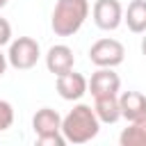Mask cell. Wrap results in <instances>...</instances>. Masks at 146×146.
Wrapping results in <instances>:
<instances>
[{
  "label": "cell",
  "mask_w": 146,
  "mask_h": 146,
  "mask_svg": "<svg viewBox=\"0 0 146 146\" xmlns=\"http://www.w3.org/2000/svg\"><path fill=\"white\" fill-rule=\"evenodd\" d=\"M100 132V121L91 105L78 103L62 119V135L68 144H87Z\"/></svg>",
  "instance_id": "obj_1"
},
{
  "label": "cell",
  "mask_w": 146,
  "mask_h": 146,
  "mask_svg": "<svg viewBox=\"0 0 146 146\" xmlns=\"http://www.w3.org/2000/svg\"><path fill=\"white\" fill-rule=\"evenodd\" d=\"M89 16V0H57L50 27L57 36H73Z\"/></svg>",
  "instance_id": "obj_2"
},
{
  "label": "cell",
  "mask_w": 146,
  "mask_h": 146,
  "mask_svg": "<svg viewBox=\"0 0 146 146\" xmlns=\"http://www.w3.org/2000/svg\"><path fill=\"white\" fill-rule=\"evenodd\" d=\"M62 119L57 110L52 107H41L32 116V128L36 135L39 146H64L66 137L62 135Z\"/></svg>",
  "instance_id": "obj_3"
},
{
  "label": "cell",
  "mask_w": 146,
  "mask_h": 146,
  "mask_svg": "<svg viewBox=\"0 0 146 146\" xmlns=\"http://www.w3.org/2000/svg\"><path fill=\"white\" fill-rule=\"evenodd\" d=\"M123 59H125V48L121 41L112 36L98 39L89 48V62L96 68H116L119 64H123Z\"/></svg>",
  "instance_id": "obj_4"
},
{
  "label": "cell",
  "mask_w": 146,
  "mask_h": 146,
  "mask_svg": "<svg viewBox=\"0 0 146 146\" xmlns=\"http://www.w3.org/2000/svg\"><path fill=\"white\" fill-rule=\"evenodd\" d=\"M39 57H41V48H39V41L32 36H18L9 43L7 59H9V66H14L16 71H30L32 66H36Z\"/></svg>",
  "instance_id": "obj_5"
},
{
  "label": "cell",
  "mask_w": 146,
  "mask_h": 146,
  "mask_svg": "<svg viewBox=\"0 0 146 146\" xmlns=\"http://www.w3.org/2000/svg\"><path fill=\"white\" fill-rule=\"evenodd\" d=\"M91 16L98 30L114 32L123 23V7L119 0H96L91 7Z\"/></svg>",
  "instance_id": "obj_6"
},
{
  "label": "cell",
  "mask_w": 146,
  "mask_h": 146,
  "mask_svg": "<svg viewBox=\"0 0 146 146\" xmlns=\"http://www.w3.org/2000/svg\"><path fill=\"white\" fill-rule=\"evenodd\" d=\"M73 66H75V55H73V50L66 43H55V46L48 48V52H46V68L55 78L73 71Z\"/></svg>",
  "instance_id": "obj_7"
},
{
  "label": "cell",
  "mask_w": 146,
  "mask_h": 146,
  "mask_svg": "<svg viewBox=\"0 0 146 146\" xmlns=\"http://www.w3.org/2000/svg\"><path fill=\"white\" fill-rule=\"evenodd\" d=\"M89 91V80L82 73L68 71L64 75H57V94L64 100H80Z\"/></svg>",
  "instance_id": "obj_8"
},
{
  "label": "cell",
  "mask_w": 146,
  "mask_h": 146,
  "mask_svg": "<svg viewBox=\"0 0 146 146\" xmlns=\"http://www.w3.org/2000/svg\"><path fill=\"white\" fill-rule=\"evenodd\" d=\"M89 91L91 96H110L121 91V78L114 73V68H96L89 80Z\"/></svg>",
  "instance_id": "obj_9"
},
{
  "label": "cell",
  "mask_w": 146,
  "mask_h": 146,
  "mask_svg": "<svg viewBox=\"0 0 146 146\" xmlns=\"http://www.w3.org/2000/svg\"><path fill=\"white\" fill-rule=\"evenodd\" d=\"M119 105H121V119H125L128 123L146 116V96L141 91H123L119 96Z\"/></svg>",
  "instance_id": "obj_10"
},
{
  "label": "cell",
  "mask_w": 146,
  "mask_h": 146,
  "mask_svg": "<svg viewBox=\"0 0 146 146\" xmlns=\"http://www.w3.org/2000/svg\"><path fill=\"white\" fill-rule=\"evenodd\" d=\"M94 112L98 116L100 123H116L121 119V105H119V94H110V96H96L94 98Z\"/></svg>",
  "instance_id": "obj_11"
},
{
  "label": "cell",
  "mask_w": 146,
  "mask_h": 146,
  "mask_svg": "<svg viewBox=\"0 0 146 146\" xmlns=\"http://www.w3.org/2000/svg\"><path fill=\"white\" fill-rule=\"evenodd\" d=\"M123 23L130 32L144 34L146 32V0H132L123 11Z\"/></svg>",
  "instance_id": "obj_12"
},
{
  "label": "cell",
  "mask_w": 146,
  "mask_h": 146,
  "mask_svg": "<svg viewBox=\"0 0 146 146\" xmlns=\"http://www.w3.org/2000/svg\"><path fill=\"white\" fill-rule=\"evenodd\" d=\"M121 146H146V116L139 121H130L128 128L119 135Z\"/></svg>",
  "instance_id": "obj_13"
},
{
  "label": "cell",
  "mask_w": 146,
  "mask_h": 146,
  "mask_svg": "<svg viewBox=\"0 0 146 146\" xmlns=\"http://www.w3.org/2000/svg\"><path fill=\"white\" fill-rule=\"evenodd\" d=\"M14 123V105L9 100H2L0 98V132L9 130Z\"/></svg>",
  "instance_id": "obj_14"
},
{
  "label": "cell",
  "mask_w": 146,
  "mask_h": 146,
  "mask_svg": "<svg viewBox=\"0 0 146 146\" xmlns=\"http://www.w3.org/2000/svg\"><path fill=\"white\" fill-rule=\"evenodd\" d=\"M7 43H11V25H9L7 18L0 16V48L7 46Z\"/></svg>",
  "instance_id": "obj_15"
},
{
  "label": "cell",
  "mask_w": 146,
  "mask_h": 146,
  "mask_svg": "<svg viewBox=\"0 0 146 146\" xmlns=\"http://www.w3.org/2000/svg\"><path fill=\"white\" fill-rule=\"evenodd\" d=\"M7 66H9V59H7V55H5V52H2V48H0V78L5 75Z\"/></svg>",
  "instance_id": "obj_16"
},
{
  "label": "cell",
  "mask_w": 146,
  "mask_h": 146,
  "mask_svg": "<svg viewBox=\"0 0 146 146\" xmlns=\"http://www.w3.org/2000/svg\"><path fill=\"white\" fill-rule=\"evenodd\" d=\"M144 34H146V32H144ZM141 55L146 57V36H141Z\"/></svg>",
  "instance_id": "obj_17"
},
{
  "label": "cell",
  "mask_w": 146,
  "mask_h": 146,
  "mask_svg": "<svg viewBox=\"0 0 146 146\" xmlns=\"http://www.w3.org/2000/svg\"><path fill=\"white\" fill-rule=\"evenodd\" d=\"M7 2H9V0H0V9H2V7L7 5Z\"/></svg>",
  "instance_id": "obj_18"
}]
</instances>
